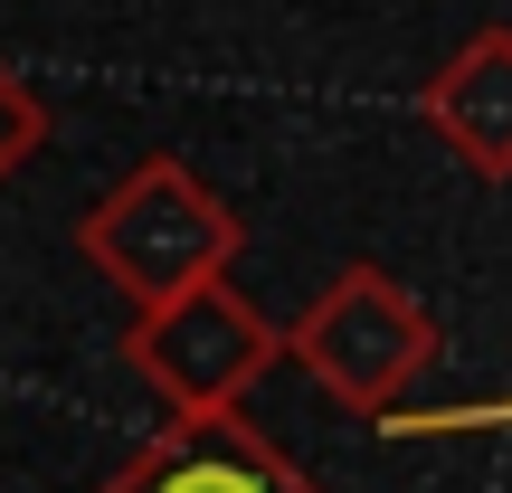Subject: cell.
Returning a JSON list of instances; mask_svg holds the SVG:
<instances>
[{"mask_svg":"<svg viewBox=\"0 0 512 493\" xmlns=\"http://www.w3.org/2000/svg\"><path fill=\"white\" fill-rule=\"evenodd\" d=\"M247 247V219L181 162V152H143L105 200L76 219V256L124 294L133 313L143 304H171L190 285H219Z\"/></svg>","mask_w":512,"mask_h":493,"instance_id":"1","label":"cell"},{"mask_svg":"<svg viewBox=\"0 0 512 493\" xmlns=\"http://www.w3.org/2000/svg\"><path fill=\"white\" fill-rule=\"evenodd\" d=\"M275 361H285V351H275V323L228 285V275L171 294V304H143L124 323V370L171 408V418H228Z\"/></svg>","mask_w":512,"mask_h":493,"instance_id":"3","label":"cell"},{"mask_svg":"<svg viewBox=\"0 0 512 493\" xmlns=\"http://www.w3.org/2000/svg\"><path fill=\"white\" fill-rule=\"evenodd\" d=\"M418 114L475 181H512V29H475L437 76L418 86Z\"/></svg>","mask_w":512,"mask_h":493,"instance_id":"5","label":"cell"},{"mask_svg":"<svg viewBox=\"0 0 512 493\" xmlns=\"http://www.w3.org/2000/svg\"><path fill=\"white\" fill-rule=\"evenodd\" d=\"M275 351H285L294 370H313V389H323L332 408L389 418V408L437 370V313L389 266H342L294 313V332H275Z\"/></svg>","mask_w":512,"mask_h":493,"instance_id":"2","label":"cell"},{"mask_svg":"<svg viewBox=\"0 0 512 493\" xmlns=\"http://www.w3.org/2000/svg\"><path fill=\"white\" fill-rule=\"evenodd\" d=\"M48 133H57L48 95H38L19 67H0V181H19V171H29L38 152H48Z\"/></svg>","mask_w":512,"mask_h":493,"instance_id":"6","label":"cell"},{"mask_svg":"<svg viewBox=\"0 0 512 493\" xmlns=\"http://www.w3.org/2000/svg\"><path fill=\"white\" fill-rule=\"evenodd\" d=\"M95 493H323V484L228 408V418H171L162 437H143Z\"/></svg>","mask_w":512,"mask_h":493,"instance_id":"4","label":"cell"}]
</instances>
